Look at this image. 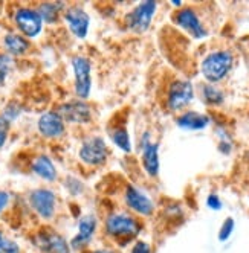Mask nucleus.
Returning a JSON list of instances; mask_svg holds the SVG:
<instances>
[{
	"mask_svg": "<svg viewBox=\"0 0 249 253\" xmlns=\"http://www.w3.org/2000/svg\"><path fill=\"white\" fill-rule=\"evenodd\" d=\"M112 139L113 142L116 143V145L122 150L129 153L132 150V143H130V137H129V133L126 128H118L112 133Z\"/></svg>",
	"mask_w": 249,
	"mask_h": 253,
	"instance_id": "20",
	"label": "nucleus"
},
{
	"mask_svg": "<svg viewBox=\"0 0 249 253\" xmlns=\"http://www.w3.org/2000/svg\"><path fill=\"white\" fill-rule=\"evenodd\" d=\"M74 70H75V92L80 98H87L91 93V63L84 57L74 58Z\"/></svg>",
	"mask_w": 249,
	"mask_h": 253,
	"instance_id": "6",
	"label": "nucleus"
},
{
	"mask_svg": "<svg viewBox=\"0 0 249 253\" xmlns=\"http://www.w3.org/2000/svg\"><path fill=\"white\" fill-rule=\"evenodd\" d=\"M234 230V220L233 218H226L223 226L220 227V232H219V240L220 241H226L229 237H231V233H233Z\"/></svg>",
	"mask_w": 249,
	"mask_h": 253,
	"instance_id": "24",
	"label": "nucleus"
},
{
	"mask_svg": "<svg viewBox=\"0 0 249 253\" xmlns=\"http://www.w3.org/2000/svg\"><path fill=\"white\" fill-rule=\"evenodd\" d=\"M39 130L45 137H58V136H61L63 131H64L63 118L55 112L45 113L39 121Z\"/></svg>",
	"mask_w": 249,
	"mask_h": 253,
	"instance_id": "13",
	"label": "nucleus"
},
{
	"mask_svg": "<svg viewBox=\"0 0 249 253\" xmlns=\"http://www.w3.org/2000/svg\"><path fill=\"white\" fill-rule=\"evenodd\" d=\"M11 63H12L11 61V57L5 55V53H2V55H0V84L5 81L8 72L11 69Z\"/></svg>",
	"mask_w": 249,
	"mask_h": 253,
	"instance_id": "25",
	"label": "nucleus"
},
{
	"mask_svg": "<svg viewBox=\"0 0 249 253\" xmlns=\"http://www.w3.org/2000/svg\"><path fill=\"white\" fill-rule=\"evenodd\" d=\"M156 6H157L156 2H144V3L138 5L127 17L129 28L136 32L147 31L151 23L153 15H154Z\"/></svg>",
	"mask_w": 249,
	"mask_h": 253,
	"instance_id": "4",
	"label": "nucleus"
},
{
	"mask_svg": "<svg viewBox=\"0 0 249 253\" xmlns=\"http://www.w3.org/2000/svg\"><path fill=\"white\" fill-rule=\"evenodd\" d=\"M126 202L130 206V209H133L135 212L141 213V215H151L153 213V203L150 198L141 192L138 188L135 186H127L126 191Z\"/></svg>",
	"mask_w": 249,
	"mask_h": 253,
	"instance_id": "11",
	"label": "nucleus"
},
{
	"mask_svg": "<svg viewBox=\"0 0 249 253\" xmlns=\"http://www.w3.org/2000/svg\"><path fill=\"white\" fill-rule=\"evenodd\" d=\"M42 17L37 11L22 8L15 14V23L26 37H35L42 31Z\"/></svg>",
	"mask_w": 249,
	"mask_h": 253,
	"instance_id": "8",
	"label": "nucleus"
},
{
	"mask_svg": "<svg viewBox=\"0 0 249 253\" xmlns=\"http://www.w3.org/2000/svg\"><path fill=\"white\" fill-rule=\"evenodd\" d=\"M32 169L35 174L40 175L45 180H55V177H57V171H55L54 164H52L50 159L46 156H40V157L35 159V162L32 164Z\"/></svg>",
	"mask_w": 249,
	"mask_h": 253,
	"instance_id": "18",
	"label": "nucleus"
},
{
	"mask_svg": "<svg viewBox=\"0 0 249 253\" xmlns=\"http://www.w3.org/2000/svg\"><path fill=\"white\" fill-rule=\"evenodd\" d=\"M66 22L78 39H84L89 28V15L81 8H70L66 12Z\"/></svg>",
	"mask_w": 249,
	"mask_h": 253,
	"instance_id": "14",
	"label": "nucleus"
},
{
	"mask_svg": "<svg viewBox=\"0 0 249 253\" xmlns=\"http://www.w3.org/2000/svg\"><path fill=\"white\" fill-rule=\"evenodd\" d=\"M132 253H150V247L147 243H136L132 249Z\"/></svg>",
	"mask_w": 249,
	"mask_h": 253,
	"instance_id": "28",
	"label": "nucleus"
},
{
	"mask_svg": "<svg viewBox=\"0 0 249 253\" xmlns=\"http://www.w3.org/2000/svg\"><path fill=\"white\" fill-rule=\"evenodd\" d=\"M176 23L177 26H181L182 29H185L188 34H191L194 39H203L206 37V29L203 28L202 22L199 20L198 14H196L191 8H185L181 9L176 14Z\"/></svg>",
	"mask_w": 249,
	"mask_h": 253,
	"instance_id": "7",
	"label": "nucleus"
},
{
	"mask_svg": "<svg viewBox=\"0 0 249 253\" xmlns=\"http://www.w3.org/2000/svg\"><path fill=\"white\" fill-rule=\"evenodd\" d=\"M80 157L89 165H101L107 157V148L101 137L87 139L80 150Z\"/></svg>",
	"mask_w": 249,
	"mask_h": 253,
	"instance_id": "5",
	"label": "nucleus"
},
{
	"mask_svg": "<svg viewBox=\"0 0 249 253\" xmlns=\"http://www.w3.org/2000/svg\"><path fill=\"white\" fill-rule=\"evenodd\" d=\"M142 162L144 168L150 175H157L159 172V154H157V145L156 143H144V153H142Z\"/></svg>",
	"mask_w": 249,
	"mask_h": 253,
	"instance_id": "16",
	"label": "nucleus"
},
{
	"mask_svg": "<svg viewBox=\"0 0 249 253\" xmlns=\"http://www.w3.org/2000/svg\"><path fill=\"white\" fill-rule=\"evenodd\" d=\"M209 118L198 112H187L177 118V125L185 130H202L208 126Z\"/></svg>",
	"mask_w": 249,
	"mask_h": 253,
	"instance_id": "15",
	"label": "nucleus"
},
{
	"mask_svg": "<svg viewBox=\"0 0 249 253\" xmlns=\"http://www.w3.org/2000/svg\"><path fill=\"white\" fill-rule=\"evenodd\" d=\"M37 246L46 253H69V246L55 232H42L37 235Z\"/></svg>",
	"mask_w": 249,
	"mask_h": 253,
	"instance_id": "12",
	"label": "nucleus"
},
{
	"mask_svg": "<svg viewBox=\"0 0 249 253\" xmlns=\"http://www.w3.org/2000/svg\"><path fill=\"white\" fill-rule=\"evenodd\" d=\"M31 205L43 218H50L55 211V195L49 189H37L29 197Z\"/></svg>",
	"mask_w": 249,
	"mask_h": 253,
	"instance_id": "9",
	"label": "nucleus"
},
{
	"mask_svg": "<svg viewBox=\"0 0 249 253\" xmlns=\"http://www.w3.org/2000/svg\"><path fill=\"white\" fill-rule=\"evenodd\" d=\"M8 202H9V195L6 192H3V191H0V212L6 208Z\"/></svg>",
	"mask_w": 249,
	"mask_h": 253,
	"instance_id": "29",
	"label": "nucleus"
},
{
	"mask_svg": "<svg viewBox=\"0 0 249 253\" xmlns=\"http://www.w3.org/2000/svg\"><path fill=\"white\" fill-rule=\"evenodd\" d=\"M95 253H112L110 250H100V252H95Z\"/></svg>",
	"mask_w": 249,
	"mask_h": 253,
	"instance_id": "30",
	"label": "nucleus"
},
{
	"mask_svg": "<svg viewBox=\"0 0 249 253\" xmlns=\"http://www.w3.org/2000/svg\"><path fill=\"white\" fill-rule=\"evenodd\" d=\"M206 205H208V208L214 209V211H219V209L222 208V202H220V198H219L217 195H214V194L208 197Z\"/></svg>",
	"mask_w": 249,
	"mask_h": 253,
	"instance_id": "27",
	"label": "nucleus"
},
{
	"mask_svg": "<svg viewBox=\"0 0 249 253\" xmlns=\"http://www.w3.org/2000/svg\"><path fill=\"white\" fill-rule=\"evenodd\" d=\"M234 57L228 50L211 52L202 61V74L209 83L222 81L233 67Z\"/></svg>",
	"mask_w": 249,
	"mask_h": 253,
	"instance_id": "1",
	"label": "nucleus"
},
{
	"mask_svg": "<svg viewBox=\"0 0 249 253\" xmlns=\"http://www.w3.org/2000/svg\"><path fill=\"white\" fill-rule=\"evenodd\" d=\"M176 6H181V2H179V0H174V2H173Z\"/></svg>",
	"mask_w": 249,
	"mask_h": 253,
	"instance_id": "31",
	"label": "nucleus"
},
{
	"mask_svg": "<svg viewBox=\"0 0 249 253\" xmlns=\"http://www.w3.org/2000/svg\"><path fill=\"white\" fill-rule=\"evenodd\" d=\"M5 46L11 53H14V55H22V53H25L28 50L29 43L22 37V35L9 34L5 37Z\"/></svg>",
	"mask_w": 249,
	"mask_h": 253,
	"instance_id": "19",
	"label": "nucleus"
},
{
	"mask_svg": "<svg viewBox=\"0 0 249 253\" xmlns=\"http://www.w3.org/2000/svg\"><path fill=\"white\" fill-rule=\"evenodd\" d=\"M202 95L205 102L208 104H220L223 101V93L214 85H205L202 88Z\"/></svg>",
	"mask_w": 249,
	"mask_h": 253,
	"instance_id": "21",
	"label": "nucleus"
},
{
	"mask_svg": "<svg viewBox=\"0 0 249 253\" xmlns=\"http://www.w3.org/2000/svg\"><path fill=\"white\" fill-rule=\"evenodd\" d=\"M0 253H20L19 246L6 238L2 232H0Z\"/></svg>",
	"mask_w": 249,
	"mask_h": 253,
	"instance_id": "23",
	"label": "nucleus"
},
{
	"mask_svg": "<svg viewBox=\"0 0 249 253\" xmlns=\"http://www.w3.org/2000/svg\"><path fill=\"white\" fill-rule=\"evenodd\" d=\"M95 227H97V220L95 216L89 215V216H84V218L80 221V227H78V235L77 238L74 240V246H80L83 243H87L89 240L92 238V235L95 232Z\"/></svg>",
	"mask_w": 249,
	"mask_h": 253,
	"instance_id": "17",
	"label": "nucleus"
},
{
	"mask_svg": "<svg viewBox=\"0 0 249 253\" xmlns=\"http://www.w3.org/2000/svg\"><path fill=\"white\" fill-rule=\"evenodd\" d=\"M194 98V88L193 84L187 80H177L170 85L168 90V107L171 110H181L187 107Z\"/></svg>",
	"mask_w": 249,
	"mask_h": 253,
	"instance_id": "3",
	"label": "nucleus"
},
{
	"mask_svg": "<svg viewBox=\"0 0 249 253\" xmlns=\"http://www.w3.org/2000/svg\"><path fill=\"white\" fill-rule=\"evenodd\" d=\"M105 229L112 235V237L116 238H132L135 235H138L141 226L138 224V221L129 215L124 213H113L110 215L107 221H105Z\"/></svg>",
	"mask_w": 249,
	"mask_h": 253,
	"instance_id": "2",
	"label": "nucleus"
},
{
	"mask_svg": "<svg viewBox=\"0 0 249 253\" xmlns=\"http://www.w3.org/2000/svg\"><path fill=\"white\" fill-rule=\"evenodd\" d=\"M58 115L69 122L83 124L91 119V107L83 101L69 102V104H64L60 107Z\"/></svg>",
	"mask_w": 249,
	"mask_h": 253,
	"instance_id": "10",
	"label": "nucleus"
},
{
	"mask_svg": "<svg viewBox=\"0 0 249 253\" xmlns=\"http://www.w3.org/2000/svg\"><path fill=\"white\" fill-rule=\"evenodd\" d=\"M58 9H60V5H55V3H45L39 8V14L42 17V20L45 19L46 22H54L58 15Z\"/></svg>",
	"mask_w": 249,
	"mask_h": 253,
	"instance_id": "22",
	"label": "nucleus"
},
{
	"mask_svg": "<svg viewBox=\"0 0 249 253\" xmlns=\"http://www.w3.org/2000/svg\"><path fill=\"white\" fill-rule=\"evenodd\" d=\"M8 126L9 124L0 116V148H2L5 145V142H6V131H8Z\"/></svg>",
	"mask_w": 249,
	"mask_h": 253,
	"instance_id": "26",
	"label": "nucleus"
}]
</instances>
